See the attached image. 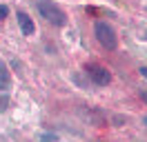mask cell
Returning <instances> with one entry per match:
<instances>
[{
  "label": "cell",
  "mask_w": 147,
  "mask_h": 142,
  "mask_svg": "<svg viewBox=\"0 0 147 142\" xmlns=\"http://www.w3.org/2000/svg\"><path fill=\"white\" fill-rule=\"evenodd\" d=\"M36 7H38V13L45 18L49 25H54V27H65L67 25V13H65L56 2H51V0H38Z\"/></svg>",
  "instance_id": "1"
},
{
  "label": "cell",
  "mask_w": 147,
  "mask_h": 142,
  "mask_svg": "<svg viewBox=\"0 0 147 142\" xmlns=\"http://www.w3.org/2000/svg\"><path fill=\"white\" fill-rule=\"evenodd\" d=\"M94 33H96V40L100 42V47L109 49V51H114V49L118 47V36L114 31V27H109L107 22L98 20V22L94 25Z\"/></svg>",
  "instance_id": "2"
},
{
  "label": "cell",
  "mask_w": 147,
  "mask_h": 142,
  "mask_svg": "<svg viewBox=\"0 0 147 142\" xmlns=\"http://www.w3.org/2000/svg\"><path fill=\"white\" fill-rule=\"evenodd\" d=\"M87 76H89L96 84H100V87H105V84L111 82V73L105 69V67H100V64H87Z\"/></svg>",
  "instance_id": "3"
},
{
  "label": "cell",
  "mask_w": 147,
  "mask_h": 142,
  "mask_svg": "<svg viewBox=\"0 0 147 142\" xmlns=\"http://www.w3.org/2000/svg\"><path fill=\"white\" fill-rule=\"evenodd\" d=\"M16 16H18V25H20V31H22L25 36H31L34 31H36V25H34V20H31V18H29L27 13H25V11H18Z\"/></svg>",
  "instance_id": "4"
},
{
  "label": "cell",
  "mask_w": 147,
  "mask_h": 142,
  "mask_svg": "<svg viewBox=\"0 0 147 142\" xmlns=\"http://www.w3.org/2000/svg\"><path fill=\"white\" fill-rule=\"evenodd\" d=\"M11 87V76H9V69H7V64L2 62L0 58V89H9Z\"/></svg>",
  "instance_id": "5"
},
{
  "label": "cell",
  "mask_w": 147,
  "mask_h": 142,
  "mask_svg": "<svg viewBox=\"0 0 147 142\" xmlns=\"http://www.w3.org/2000/svg\"><path fill=\"white\" fill-rule=\"evenodd\" d=\"M7 107H9V96L7 93H0V113H5Z\"/></svg>",
  "instance_id": "6"
},
{
  "label": "cell",
  "mask_w": 147,
  "mask_h": 142,
  "mask_svg": "<svg viewBox=\"0 0 147 142\" xmlns=\"http://www.w3.org/2000/svg\"><path fill=\"white\" fill-rule=\"evenodd\" d=\"M40 142H56V135L54 133H42V135H40Z\"/></svg>",
  "instance_id": "7"
},
{
  "label": "cell",
  "mask_w": 147,
  "mask_h": 142,
  "mask_svg": "<svg viewBox=\"0 0 147 142\" xmlns=\"http://www.w3.org/2000/svg\"><path fill=\"white\" fill-rule=\"evenodd\" d=\"M7 16H9V9L5 7V5H0V20H5Z\"/></svg>",
  "instance_id": "8"
},
{
  "label": "cell",
  "mask_w": 147,
  "mask_h": 142,
  "mask_svg": "<svg viewBox=\"0 0 147 142\" xmlns=\"http://www.w3.org/2000/svg\"><path fill=\"white\" fill-rule=\"evenodd\" d=\"M138 71H140V76H143V78H147V67H140Z\"/></svg>",
  "instance_id": "9"
},
{
  "label": "cell",
  "mask_w": 147,
  "mask_h": 142,
  "mask_svg": "<svg viewBox=\"0 0 147 142\" xmlns=\"http://www.w3.org/2000/svg\"><path fill=\"white\" fill-rule=\"evenodd\" d=\"M143 100H145V102H147V91H145V93H143Z\"/></svg>",
  "instance_id": "10"
},
{
  "label": "cell",
  "mask_w": 147,
  "mask_h": 142,
  "mask_svg": "<svg viewBox=\"0 0 147 142\" xmlns=\"http://www.w3.org/2000/svg\"><path fill=\"white\" fill-rule=\"evenodd\" d=\"M143 122H145V124H147V118H143Z\"/></svg>",
  "instance_id": "11"
}]
</instances>
